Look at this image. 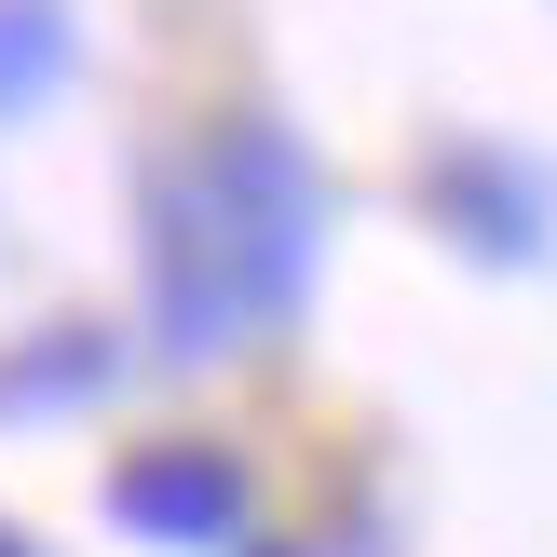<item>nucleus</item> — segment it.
<instances>
[{
  "instance_id": "7ed1b4c3",
  "label": "nucleus",
  "mask_w": 557,
  "mask_h": 557,
  "mask_svg": "<svg viewBox=\"0 0 557 557\" xmlns=\"http://www.w3.org/2000/svg\"><path fill=\"white\" fill-rule=\"evenodd\" d=\"M0 557H27V544H14V531H0Z\"/></svg>"
},
{
  "instance_id": "f257e3e1",
  "label": "nucleus",
  "mask_w": 557,
  "mask_h": 557,
  "mask_svg": "<svg viewBox=\"0 0 557 557\" xmlns=\"http://www.w3.org/2000/svg\"><path fill=\"white\" fill-rule=\"evenodd\" d=\"M109 504H123L136 531H163V544H232V531H245V476H232L218 449H150V462H123Z\"/></svg>"
},
{
  "instance_id": "f03ea898",
  "label": "nucleus",
  "mask_w": 557,
  "mask_h": 557,
  "mask_svg": "<svg viewBox=\"0 0 557 557\" xmlns=\"http://www.w3.org/2000/svg\"><path fill=\"white\" fill-rule=\"evenodd\" d=\"M54 69H69V27H54V0H0V109H27Z\"/></svg>"
}]
</instances>
